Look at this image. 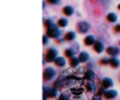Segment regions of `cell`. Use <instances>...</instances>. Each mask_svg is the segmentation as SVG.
I'll return each instance as SVG.
<instances>
[{"label":"cell","mask_w":120,"mask_h":100,"mask_svg":"<svg viewBox=\"0 0 120 100\" xmlns=\"http://www.w3.org/2000/svg\"><path fill=\"white\" fill-rule=\"evenodd\" d=\"M46 35L51 39H58L61 35V31L59 30L58 25H52V26L46 28Z\"/></svg>","instance_id":"cell-1"},{"label":"cell","mask_w":120,"mask_h":100,"mask_svg":"<svg viewBox=\"0 0 120 100\" xmlns=\"http://www.w3.org/2000/svg\"><path fill=\"white\" fill-rule=\"evenodd\" d=\"M59 93V89L53 87H44V100H47L48 98H56Z\"/></svg>","instance_id":"cell-2"},{"label":"cell","mask_w":120,"mask_h":100,"mask_svg":"<svg viewBox=\"0 0 120 100\" xmlns=\"http://www.w3.org/2000/svg\"><path fill=\"white\" fill-rule=\"evenodd\" d=\"M58 58V51L53 47H49L45 54V59L47 63H54V60Z\"/></svg>","instance_id":"cell-3"},{"label":"cell","mask_w":120,"mask_h":100,"mask_svg":"<svg viewBox=\"0 0 120 100\" xmlns=\"http://www.w3.org/2000/svg\"><path fill=\"white\" fill-rule=\"evenodd\" d=\"M55 70L53 68V67H46L45 70H44V73H42V78H44V80L45 81H49V80H52L54 77H55Z\"/></svg>","instance_id":"cell-4"},{"label":"cell","mask_w":120,"mask_h":100,"mask_svg":"<svg viewBox=\"0 0 120 100\" xmlns=\"http://www.w3.org/2000/svg\"><path fill=\"white\" fill-rule=\"evenodd\" d=\"M75 27H77V31H78L79 33L85 34V33H87V32L90 31L91 25H90L88 22H86V21H79V22L75 25Z\"/></svg>","instance_id":"cell-5"},{"label":"cell","mask_w":120,"mask_h":100,"mask_svg":"<svg viewBox=\"0 0 120 100\" xmlns=\"http://www.w3.org/2000/svg\"><path fill=\"white\" fill-rule=\"evenodd\" d=\"M102 96H104V98H106V99H108V100H112V99H114V98H116V96H118V92H116L115 89L107 88V89H105V91H104Z\"/></svg>","instance_id":"cell-6"},{"label":"cell","mask_w":120,"mask_h":100,"mask_svg":"<svg viewBox=\"0 0 120 100\" xmlns=\"http://www.w3.org/2000/svg\"><path fill=\"white\" fill-rule=\"evenodd\" d=\"M93 51H94L95 53H98V54L102 53V52L105 51L104 44H102L101 41H99V40H95V42H94V45H93Z\"/></svg>","instance_id":"cell-7"},{"label":"cell","mask_w":120,"mask_h":100,"mask_svg":"<svg viewBox=\"0 0 120 100\" xmlns=\"http://www.w3.org/2000/svg\"><path fill=\"white\" fill-rule=\"evenodd\" d=\"M84 79H85V80H90V81H94V80L97 79V75H95V73H94L92 70L87 68V70L85 71V73H84Z\"/></svg>","instance_id":"cell-8"},{"label":"cell","mask_w":120,"mask_h":100,"mask_svg":"<svg viewBox=\"0 0 120 100\" xmlns=\"http://www.w3.org/2000/svg\"><path fill=\"white\" fill-rule=\"evenodd\" d=\"M106 53L111 57H116L119 53H120V49L118 47H114V46H109L106 48Z\"/></svg>","instance_id":"cell-9"},{"label":"cell","mask_w":120,"mask_h":100,"mask_svg":"<svg viewBox=\"0 0 120 100\" xmlns=\"http://www.w3.org/2000/svg\"><path fill=\"white\" fill-rule=\"evenodd\" d=\"M113 85H114L113 80H112L111 78H108V77H106V78H104V79L101 80V86H102V88H112Z\"/></svg>","instance_id":"cell-10"},{"label":"cell","mask_w":120,"mask_h":100,"mask_svg":"<svg viewBox=\"0 0 120 100\" xmlns=\"http://www.w3.org/2000/svg\"><path fill=\"white\" fill-rule=\"evenodd\" d=\"M85 89L86 92L88 93H94L95 92V85H94V81H90V80H86V84H85Z\"/></svg>","instance_id":"cell-11"},{"label":"cell","mask_w":120,"mask_h":100,"mask_svg":"<svg viewBox=\"0 0 120 100\" xmlns=\"http://www.w3.org/2000/svg\"><path fill=\"white\" fill-rule=\"evenodd\" d=\"M109 66L112 68H119L120 67V60L116 57H112L109 59Z\"/></svg>","instance_id":"cell-12"},{"label":"cell","mask_w":120,"mask_h":100,"mask_svg":"<svg viewBox=\"0 0 120 100\" xmlns=\"http://www.w3.org/2000/svg\"><path fill=\"white\" fill-rule=\"evenodd\" d=\"M54 64L56 67H65L66 66V60L64 57H58L55 60H54Z\"/></svg>","instance_id":"cell-13"},{"label":"cell","mask_w":120,"mask_h":100,"mask_svg":"<svg viewBox=\"0 0 120 100\" xmlns=\"http://www.w3.org/2000/svg\"><path fill=\"white\" fill-rule=\"evenodd\" d=\"M73 13H74V8L72 6H70V5H67V6H65L63 8V14L66 15V17H71Z\"/></svg>","instance_id":"cell-14"},{"label":"cell","mask_w":120,"mask_h":100,"mask_svg":"<svg viewBox=\"0 0 120 100\" xmlns=\"http://www.w3.org/2000/svg\"><path fill=\"white\" fill-rule=\"evenodd\" d=\"M75 37H77L75 32L70 31V32H67V33L65 34L64 39H65V41H74V40H75Z\"/></svg>","instance_id":"cell-15"},{"label":"cell","mask_w":120,"mask_h":100,"mask_svg":"<svg viewBox=\"0 0 120 100\" xmlns=\"http://www.w3.org/2000/svg\"><path fill=\"white\" fill-rule=\"evenodd\" d=\"M68 60H70V66H71V67H73V68H74V67H78V66H79V64L81 63V61H80V59H79V57H75V56H74V57H72V58H71V59H68Z\"/></svg>","instance_id":"cell-16"},{"label":"cell","mask_w":120,"mask_h":100,"mask_svg":"<svg viewBox=\"0 0 120 100\" xmlns=\"http://www.w3.org/2000/svg\"><path fill=\"white\" fill-rule=\"evenodd\" d=\"M94 42H95V38H94L93 35H87V37L84 39V44H85L86 46H93Z\"/></svg>","instance_id":"cell-17"},{"label":"cell","mask_w":120,"mask_h":100,"mask_svg":"<svg viewBox=\"0 0 120 100\" xmlns=\"http://www.w3.org/2000/svg\"><path fill=\"white\" fill-rule=\"evenodd\" d=\"M64 54H65V58L71 59L72 57L75 56V51H74V48H66L64 51Z\"/></svg>","instance_id":"cell-18"},{"label":"cell","mask_w":120,"mask_h":100,"mask_svg":"<svg viewBox=\"0 0 120 100\" xmlns=\"http://www.w3.org/2000/svg\"><path fill=\"white\" fill-rule=\"evenodd\" d=\"M78 57H79V59H80L81 63H87L88 59H90V54L87 52H80Z\"/></svg>","instance_id":"cell-19"},{"label":"cell","mask_w":120,"mask_h":100,"mask_svg":"<svg viewBox=\"0 0 120 100\" xmlns=\"http://www.w3.org/2000/svg\"><path fill=\"white\" fill-rule=\"evenodd\" d=\"M106 20H107L108 22H116L118 17H116L115 13H108V14L106 15Z\"/></svg>","instance_id":"cell-20"},{"label":"cell","mask_w":120,"mask_h":100,"mask_svg":"<svg viewBox=\"0 0 120 100\" xmlns=\"http://www.w3.org/2000/svg\"><path fill=\"white\" fill-rule=\"evenodd\" d=\"M56 25H58L59 27H66V26L68 25V20H67L66 18H60V19L58 20Z\"/></svg>","instance_id":"cell-21"},{"label":"cell","mask_w":120,"mask_h":100,"mask_svg":"<svg viewBox=\"0 0 120 100\" xmlns=\"http://www.w3.org/2000/svg\"><path fill=\"white\" fill-rule=\"evenodd\" d=\"M56 100H70V96L66 93H61L59 94V98H56Z\"/></svg>","instance_id":"cell-22"},{"label":"cell","mask_w":120,"mask_h":100,"mask_svg":"<svg viewBox=\"0 0 120 100\" xmlns=\"http://www.w3.org/2000/svg\"><path fill=\"white\" fill-rule=\"evenodd\" d=\"M99 64L100 65H109V59H107V58H102V59H100V61H99Z\"/></svg>","instance_id":"cell-23"},{"label":"cell","mask_w":120,"mask_h":100,"mask_svg":"<svg viewBox=\"0 0 120 100\" xmlns=\"http://www.w3.org/2000/svg\"><path fill=\"white\" fill-rule=\"evenodd\" d=\"M52 25H54L53 21H52V19H46V20H45V26H46V28L49 27V26H52Z\"/></svg>","instance_id":"cell-24"},{"label":"cell","mask_w":120,"mask_h":100,"mask_svg":"<svg viewBox=\"0 0 120 100\" xmlns=\"http://www.w3.org/2000/svg\"><path fill=\"white\" fill-rule=\"evenodd\" d=\"M113 31H114V33L119 34V33H120V24H115V26H114Z\"/></svg>","instance_id":"cell-25"},{"label":"cell","mask_w":120,"mask_h":100,"mask_svg":"<svg viewBox=\"0 0 120 100\" xmlns=\"http://www.w3.org/2000/svg\"><path fill=\"white\" fill-rule=\"evenodd\" d=\"M47 3L51 5H58V4H60V0H47Z\"/></svg>","instance_id":"cell-26"},{"label":"cell","mask_w":120,"mask_h":100,"mask_svg":"<svg viewBox=\"0 0 120 100\" xmlns=\"http://www.w3.org/2000/svg\"><path fill=\"white\" fill-rule=\"evenodd\" d=\"M42 44H44V45H47V44H48V37H47L46 34L42 37Z\"/></svg>","instance_id":"cell-27"},{"label":"cell","mask_w":120,"mask_h":100,"mask_svg":"<svg viewBox=\"0 0 120 100\" xmlns=\"http://www.w3.org/2000/svg\"><path fill=\"white\" fill-rule=\"evenodd\" d=\"M98 1H99V3H101V4H104V5H106V6H108L111 0H98Z\"/></svg>","instance_id":"cell-28"},{"label":"cell","mask_w":120,"mask_h":100,"mask_svg":"<svg viewBox=\"0 0 120 100\" xmlns=\"http://www.w3.org/2000/svg\"><path fill=\"white\" fill-rule=\"evenodd\" d=\"M93 100H102V98H101L100 94H95V95L93 96Z\"/></svg>","instance_id":"cell-29"},{"label":"cell","mask_w":120,"mask_h":100,"mask_svg":"<svg viewBox=\"0 0 120 100\" xmlns=\"http://www.w3.org/2000/svg\"><path fill=\"white\" fill-rule=\"evenodd\" d=\"M118 10H119V11H120V4H119V5H118Z\"/></svg>","instance_id":"cell-30"},{"label":"cell","mask_w":120,"mask_h":100,"mask_svg":"<svg viewBox=\"0 0 120 100\" xmlns=\"http://www.w3.org/2000/svg\"><path fill=\"white\" fill-rule=\"evenodd\" d=\"M119 79H120V77H119Z\"/></svg>","instance_id":"cell-31"},{"label":"cell","mask_w":120,"mask_h":100,"mask_svg":"<svg viewBox=\"0 0 120 100\" xmlns=\"http://www.w3.org/2000/svg\"><path fill=\"white\" fill-rule=\"evenodd\" d=\"M119 44H120V42H119Z\"/></svg>","instance_id":"cell-32"}]
</instances>
